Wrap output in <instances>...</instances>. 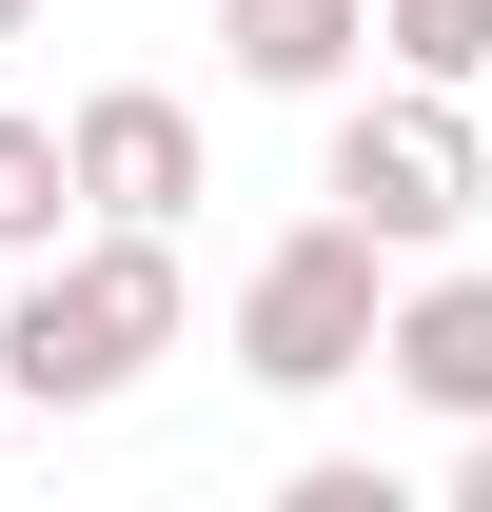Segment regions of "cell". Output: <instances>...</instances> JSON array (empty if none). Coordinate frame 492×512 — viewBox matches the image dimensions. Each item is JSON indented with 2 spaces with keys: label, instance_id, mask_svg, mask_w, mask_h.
Listing matches in <instances>:
<instances>
[{
  "label": "cell",
  "instance_id": "3957f363",
  "mask_svg": "<svg viewBox=\"0 0 492 512\" xmlns=\"http://www.w3.org/2000/svg\"><path fill=\"white\" fill-rule=\"evenodd\" d=\"M374 296H394V256L355 217H296V237L237 276V375L256 394H355L374 375Z\"/></svg>",
  "mask_w": 492,
  "mask_h": 512
},
{
  "label": "cell",
  "instance_id": "ba28073f",
  "mask_svg": "<svg viewBox=\"0 0 492 512\" xmlns=\"http://www.w3.org/2000/svg\"><path fill=\"white\" fill-rule=\"evenodd\" d=\"M453 512H492V414H473V434H453Z\"/></svg>",
  "mask_w": 492,
  "mask_h": 512
},
{
  "label": "cell",
  "instance_id": "52a82bcc",
  "mask_svg": "<svg viewBox=\"0 0 492 512\" xmlns=\"http://www.w3.org/2000/svg\"><path fill=\"white\" fill-rule=\"evenodd\" d=\"M79 237V178H60V119H0V256H60Z\"/></svg>",
  "mask_w": 492,
  "mask_h": 512
},
{
  "label": "cell",
  "instance_id": "6da1fadb",
  "mask_svg": "<svg viewBox=\"0 0 492 512\" xmlns=\"http://www.w3.org/2000/svg\"><path fill=\"white\" fill-rule=\"evenodd\" d=\"M197 276L158 217H79L60 256H20V296H0V414H99V394H138L158 355H178Z\"/></svg>",
  "mask_w": 492,
  "mask_h": 512
},
{
  "label": "cell",
  "instance_id": "9c48e42d",
  "mask_svg": "<svg viewBox=\"0 0 492 512\" xmlns=\"http://www.w3.org/2000/svg\"><path fill=\"white\" fill-rule=\"evenodd\" d=\"M0 40H40V0H0Z\"/></svg>",
  "mask_w": 492,
  "mask_h": 512
},
{
  "label": "cell",
  "instance_id": "7a4b0ae2",
  "mask_svg": "<svg viewBox=\"0 0 492 512\" xmlns=\"http://www.w3.org/2000/svg\"><path fill=\"white\" fill-rule=\"evenodd\" d=\"M315 197L355 217L374 256H453L492 197V138H473V79H335V158H315Z\"/></svg>",
  "mask_w": 492,
  "mask_h": 512
},
{
  "label": "cell",
  "instance_id": "5b68a950",
  "mask_svg": "<svg viewBox=\"0 0 492 512\" xmlns=\"http://www.w3.org/2000/svg\"><path fill=\"white\" fill-rule=\"evenodd\" d=\"M374 375L414 394V414H453V434H473V414H492V256H433V276H394V296H374Z\"/></svg>",
  "mask_w": 492,
  "mask_h": 512
},
{
  "label": "cell",
  "instance_id": "277c9868",
  "mask_svg": "<svg viewBox=\"0 0 492 512\" xmlns=\"http://www.w3.org/2000/svg\"><path fill=\"white\" fill-rule=\"evenodd\" d=\"M60 178H79V217H158V237H178L197 197H217V158H197L178 79H99V99L60 119Z\"/></svg>",
  "mask_w": 492,
  "mask_h": 512
},
{
  "label": "cell",
  "instance_id": "8992f818",
  "mask_svg": "<svg viewBox=\"0 0 492 512\" xmlns=\"http://www.w3.org/2000/svg\"><path fill=\"white\" fill-rule=\"evenodd\" d=\"M217 40H237L256 99H335V79L374 60V0H217Z\"/></svg>",
  "mask_w": 492,
  "mask_h": 512
}]
</instances>
